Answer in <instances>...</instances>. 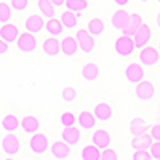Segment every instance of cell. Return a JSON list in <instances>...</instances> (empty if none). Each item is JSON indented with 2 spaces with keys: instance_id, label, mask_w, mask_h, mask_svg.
I'll return each instance as SVG.
<instances>
[{
  "instance_id": "6da1fadb",
  "label": "cell",
  "mask_w": 160,
  "mask_h": 160,
  "mask_svg": "<svg viewBox=\"0 0 160 160\" xmlns=\"http://www.w3.org/2000/svg\"><path fill=\"white\" fill-rule=\"evenodd\" d=\"M114 48H115V53L118 56H122V58H127L130 56L133 51H135L136 45H135V40H133L131 35H120L118 38H115V43H114Z\"/></svg>"
},
{
  "instance_id": "7a4b0ae2",
  "label": "cell",
  "mask_w": 160,
  "mask_h": 160,
  "mask_svg": "<svg viewBox=\"0 0 160 160\" xmlns=\"http://www.w3.org/2000/svg\"><path fill=\"white\" fill-rule=\"evenodd\" d=\"M16 47L21 53H32L37 47V40H35V35L31 34V32H22L18 40H16Z\"/></svg>"
},
{
  "instance_id": "3957f363",
  "label": "cell",
  "mask_w": 160,
  "mask_h": 160,
  "mask_svg": "<svg viewBox=\"0 0 160 160\" xmlns=\"http://www.w3.org/2000/svg\"><path fill=\"white\" fill-rule=\"evenodd\" d=\"M154 93H155L154 83L149 80H141L135 88V95L139 101H151L154 98Z\"/></svg>"
},
{
  "instance_id": "277c9868",
  "label": "cell",
  "mask_w": 160,
  "mask_h": 160,
  "mask_svg": "<svg viewBox=\"0 0 160 160\" xmlns=\"http://www.w3.org/2000/svg\"><path fill=\"white\" fill-rule=\"evenodd\" d=\"M75 38H77V42H78L80 50H82L83 53L93 51V48H95V37H93L87 29H78Z\"/></svg>"
},
{
  "instance_id": "5b68a950",
  "label": "cell",
  "mask_w": 160,
  "mask_h": 160,
  "mask_svg": "<svg viewBox=\"0 0 160 160\" xmlns=\"http://www.w3.org/2000/svg\"><path fill=\"white\" fill-rule=\"evenodd\" d=\"M29 148L34 154L37 155H42L47 149H48V138L45 135H42V133H34L31 141H29Z\"/></svg>"
},
{
  "instance_id": "8992f818",
  "label": "cell",
  "mask_w": 160,
  "mask_h": 160,
  "mask_svg": "<svg viewBox=\"0 0 160 160\" xmlns=\"http://www.w3.org/2000/svg\"><path fill=\"white\" fill-rule=\"evenodd\" d=\"M160 59V51L154 47H144L139 53V61L142 66H154Z\"/></svg>"
},
{
  "instance_id": "52a82bcc",
  "label": "cell",
  "mask_w": 160,
  "mask_h": 160,
  "mask_svg": "<svg viewBox=\"0 0 160 160\" xmlns=\"http://www.w3.org/2000/svg\"><path fill=\"white\" fill-rule=\"evenodd\" d=\"M133 40H135V45L136 48H144L146 45H148V42L151 40V28L146 22H142L139 26V29L133 34Z\"/></svg>"
},
{
  "instance_id": "ba28073f",
  "label": "cell",
  "mask_w": 160,
  "mask_h": 160,
  "mask_svg": "<svg viewBox=\"0 0 160 160\" xmlns=\"http://www.w3.org/2000/svg\"><path fill=\"white\" fill-rule=\"evenodd\" d=\"M125 77L130 83H139L144 77V69L138 62H130L125 69Z\"/></svg>"
},
{
  "instance_id": "9c48e42d",
  "label": "cell",
  "mask_w": 160,
  "mask_h": 160,
  "mask_svg": "<svg viewBox=\"0 0 160 160\" xmlns=\"http://www.w3.org/2000/svg\"><path fill=\"white\" fill-rule=\"evenodd\" d=\"M21 148V142L16 135H5L2 139V149L7 155H16Z\"/></svg>"
},
{
  "instance_id": "30bf717a",
  "label": "cell",
  "mask_w": 160,
  "mask_h": 160,
  "mask_svg": "<svg viewBox=\"0 0 160 160\" xmlns=\"http://www.w3.org/2000/svg\"><path fill=\"white\" fill-rule=\"evenodd\" d=\"M128 21H130V15L123 10V8H120L117 10L114 15H112V19H111V24H112V28L120 31V32H123L127 28H128Z\"/></svg>"
},
{
  "instance_id": "8fae6325",
  "label": "cell",
  "mask_w": 160,
  "mask_h": 160,
  "mask_svg": "<svg viewBox=\"0 0 160 160\" xmlns=\"http://www.w3.org/2000/svg\"><path fill=\"white\" fill-rule=\"evenodd\" d=\"M19 35H21V32L18 29V26H15V24L7 22L0 28V37H2L7 43H15Z\"/></svg>"
},
{
  "instance_id": "7c38bea8",
  "label": "cell",
  "mask_w": 160,
  "mask_h": 160,
  "mask_svg": "<svg viewBox=\"0 0 160 160\" xmlns=\"http://www.w3.org/2000/svg\"><path fill=\"white\" fill-rule=\"evenodd\" d=\"M24 28L28 32L31 34H38L40 31H42L45 28V22H43V16L42 15H31L28 19L24 21Z\"/></svg>"
},
{
  "instance_id": "4fadbf2b",
  "label": "cell",
  "mask_w": 160,
  "mask_h": 160,
  "mask_svg": "<svg viewBox=\"0 0 160 160\" xmlns=\"http://www.w3.org/2000/svg\"><path fill=\"white\" fill-rule=\"evenodd\" d=\"M42 48H43V53L47 56L55 58V56H58L61 53V42H58L56 37H48V38L43 40Z\"/></svg>"
},
{
  "instance_id": "5bb4252c",
  "label": "cell",
  "mask_w": 160,
  "mask_h": 160,
  "mask_svg": "<svg viewBox=\"0 0 160 160\" xmlns=\"http://www.w3.org/2000/svg\"><path fill=\"white\" fill-rule=\"evenodd\" d=\"M71 154V146L64 141H56L51 144V155L56 160H64Z\"/></svg>"
},
{
  "instance_id": "9a60e30c",
  "label": "cell",
  "mask_w": 160,
  "mask_h": 160,
  "mask_svg": "<svg viewBox=\"0 0 160 160\" xmlns=\"http://www.w3.org/2000/svg\"><path fill=\"white\" fill-rule=\"evenodd\" d=\"M91 142L99 149H108L111 144V135L106 130H96L91 135Z\"/></svg>"
},
{
  "instance_id": "2e32d148",
  "label": "cell",
  "mask_w": 160,
  "mask_h": 160,
  "mask_svg": "<svg viewBox=\"0 0 160 160\" xmlns=\"http://www.w3.org/2000/svg\"><path fill=\"white\" fill-rule=\"evenodd\" d=\"M77 48H80L77 38H74V37H64L61 40V53L64 56H69V58L74 56L77 53Z\"/></svg>"
},
{
  "instance_id": "e0dca14e",
  "label": "cell",
  "mask_w": 160,
  "mask_h": 160,
  "mask_svg": "<svg viewBox=\"0 0 160 160\" xmlns=\"http://www.w3.org/2000/svg\"><path fill=\"white\" fill-rule=\"evenodd\" d=\"M154 144V139L151 136V133H144L141 136H133L131 139V148L138 151V149H151V146Z\"/></svg>"
},
{
  "instance_id": "ac0fdd59",
  "label": "cell",
  "mask_w": 160,
  "mask_h": 160,
  "mask_svg": "<svg viewBox=\"0 0 160 160\" xmlns=\"http://www.w3.org/2000/svg\"><path fill=\"white\" fill-rule=\"evenodd\" d=\"M21 128H22L24 133H28V135H34V133H37L38 128H40V122L34 115H26L21 120Z\"/></svg>"
},
{
  "instance_id": "d6986e66",
  "label": "cell",
  "mask_w": 160,
  "mask_h": 160,
  "mask_svg": "<svg viewBox=\"0 0 160 160\" xmlns=\"http://www.w3.org/2000/svg\"><path fill=\"white\" fill-rule=\"evenodd\" d=\"M96 117L93 112H88V111H83V112H80L78 117H77V122L80 125V128H83V130H90L96 125Z\"/></svg>"
},
{
  "instance_id": "ffe728a7",
  "label": "cell",
  "mask_w": 160,
  "mask_h": 160,
  "mask_svg": "<svg viewBox=\"0 0 160 160\" xmlns=\"http://www.w3.org/2000/svg\"><path fill=\"white\" fill-rule=\"evenodd\" d=\"M148 122H146L144 118H141V117H135L130 122V133L133 136H141V135H144L146 131H148Z\"/></svg>"
},
{
  "instance_id": "44dd1931",
  "label": "cell",
  "mask_w": 160,
  "mask_h": 160,
  "mask_svg": "<svg viewBox=\"0 0 160 160\" xmlns=\"http://www.w3.org/2000/svg\"><path fill=\"white\" fill-rule=\"evenodd\" d=\"M93 114H95V117L99 120V122H108V120L112 117V108L108 102H99V104H96Z\"/></svg>"
},
{
  "instance_id": "7402d4cb",
  "label": "cell",
  "mask_w": 160,
  "mask_h": 160,
  "mask_svg": "<svg viewBox=\"0 0 160 160\" xmlns=\"http://www.w3.org/2000/svg\"><path fill=\"white\" fill-rule=\"evenodd\" d=\"M82 77L83 80H87V82H93V80H96L99 77V68L96 62H87L83 68H82Z\"/></svg>"
},
{
  "instance_id": "603a6c76",
  "label": "cell",
  "mask_w": 160,
  "mask_h": 160,
  "mask_svg": "<svg viewBox=\"0 0 160 160\" xmlns=\"http://www.w3.org/2000/svg\"><path fill=\"white\" fill-rule=\"evenodd\" d=\"M19 127H21V120H19L15 114H7V115L2 118V128H3L7 133L16 131Z\"/></svg>"
},
{
  "instance_id": "cb8c5ba5",
  "label": "cell",
  "mask_w": 160,
  "mask_h": 160,
  "mask_svg": "<svg viewBox=\"0 0 160 160\" xmlns=\"http://www.w3.org/2000/svg\"><path fill=\"white\" fill-rule=\"evenodd\" d=\"M80 15H82V13H74V11L68 10V11L62 13L59 19H61V22H62V26H64L66 29H74L75 26H77V22H78Z\"/></svg>"
},
{
  "instance_id": "d4e9b609",
  "label": "cell",
  "mask_w": 160,
  "mask_h": 160,
  "mask_svg": "<svg viewBox=\"0 0 160 160\" xmlns=\"http://www.w3.org/2000/svg\"><path fill=\"white\" fill-rule=\"evenodd\" d=\"M80 157L82 160H101V149L96 148L95 144H87L80 152Z\"/></svg>"
},
{
  "instance_id": "484cf974",
  "label": "cell",
  "mask_w": 160,
  "mask_h": 160,
  "mask_svg": "<svg viewBox=\"0 0 160 160\" xmlns=\"http://www.w3.org/2000/svg\"><path fill=\"white\" fill-rule=\"evenodd\" d=\"M37 8L40 11V15L47 19L55 18V5L51 3V0H37Z\"/></svg>"
},
{
  "instance_id": "4316f807",
  "label": "cell",
  "mask_w": 160,
  "mask_h": 160,
  "mask_svg": "<svg viewBox=\"0 0 160 160\" xmlns=\"http://www.w3.org/2000/svg\"><path fill=\"white\" fill-rule=\"evenodd\" d=\"M61 136H62V141H64V142H68L69 146H75V144L80 141V130H77L75 127L64 128Z\"/></svg>"
},
{
  "instance_id": "83f0119b",
  "label": "cell",
  "mask_w": 160,
  "mask_h": 160,
  "mask_svg": "<svg viewBox=\"0 0 160 160\" xmlns=\"http://www.w3.org/2000/svg\"><path fill=\"white\" fill-rule=\"evenodd\" d=\"M45 29L47 32L50 34V37H58L62 34V29H64V26L61 22V19H55V18H51L45 22Z\"/></svg>"
},
{
  "instance_id": "f1b7e54d",
  "label": "cell",
  "mask_w": 160,
  "mask_h": 160,
  "mask_svg": "<svg viewBox=\"0 0 160 160\" xmlns=\"http://www.w3.org/2000/svg\"><path fill=\"white\" fill-rule=\"evenodd\" d=\"M141 24H142V18H141V15H138V13H131V15H130V21H128V28L123 31V34L133 37V34H135V32L139 29V26H141Z\"/></svg>"
},
{
  "instance_id": "f546056e",
  "label": "cell",
  "mask_w": 160,
  "mask_h": 160,
  "mask_svg": "<svg viewBox=\"0 0 160 160\" xmlns=\"http://www.w3.org/2000/svg\"><path fill=\"white\" fill-rule=\"evenodd\" d=\"M87 31H88L93 37L101 35V34L104 32V22H102V19H99V18H93V19H90L88 24H87Z\"/></svg>"
},
{
  "instance_id": "4dcf8cb0",
  "label": "cell",
  "mask_w": 160,
  "mask_h": 160,
  "mask_svg": "<svg viewBox=\"0 0 160 160\" xmlns=\"http://www.w3.org/2000/svg\"><path fill=\"white\" fill-rule=\"evenodd\" d=\"M64 7L74 13H83L88 8V0H66Z\"/></svg>"
},
{
  "instance_id": "1f68e13d",
  "label": "cell",
  "mask_w": 160,
  "mask_h": 160,
  "mask_svg": "<svg viewBox=\"0 0 160 160\" xmlns=\"http://www.w3.org/2000/svg\"><path fill=\"white\" fill-rule=\"evenodd\" d=\"M11 5L5 3V2H0V22L7 24L11 19Z\"/></svg>"
},
{
  "instance_id": "d6a6232c",
  "label": "cell",
  "mask_w": 160,
  "mask_h": 160,
  "mask_svg": "<svg viewBox=\"0 0 160 160\" xmlns=\"http://www.w3.org/2000/svg\"><path fill=\"white\" fill-rule=\"evenodd\" d=\"M59 122H61V125H62L64 128H71V127L75 125L77 118H75V115H74L72 112H64V114H61V117H59Z\"/></svg>"
},
{
  "instance_id": "836d02e7",
  "label": "cell",
  "mask_w": 160,
  "mask_h": 160,
  "mask_svg": "<svg viewBox=\"0 0 160 160\" xmlns=\"http://www.w3.org/2000/svg\"><path fill=\"white\" fill-rule=\"evenodd\" d=\"M131 160H154V158H152L149 149H138V151L133 152Z\"/></svg>"
},
{
  "instance_id": "e575fe53",
  "label": "cell",
  "mask_w": 160,
  "mask_h": 160,
  "mask_svg": "<svg viewBox=\"0 0 160 160\" xmlns=\"http://www.w3.org/2000/svg\"><path fill=\"white\" fill-rule=\"evenodd\" d=\"M61 96H62L64 101L71 102V101H74L75 96H77V90H75L74 87H66V88L61 91Z\"/></svg>"
},
{
  "instance_id": "d590c367",
  "label": "cell",
  "mask_w": 160,
  "mask_h": 160,
  "mask_svg": "<svg viewBox=\"0 0 160 160\" xmlns=\"http://www.w3.org/2000/svg\"><path fill=\"white\" fill-rule=\"evenodd\" d=\"M10 5L15 11H24L26 8H29V0H11Z\"/></svg>"
},
{
  "instance_id": "8d00e7d4",
  "label": "cell",
  "mask_w": 160,
  "mask_h": 160,
  "mask_svg": "<svg viewBox=\"0 0 160 160\" xmlns=\"http://www.w3.org/2000/svg\"><path fill=\"white\" fill-rule=\"evenodd\" d=\"M101 160H118V157H117V152L115 151H112V149H104L102 152H101Z\"/></svg>"
},
{
  "instance_id": "74e56055",
  "label": "cell",
  "mask_w": 160,
  "mask_h": 160,
  "mask_svg": "<svg viewBox=\"0 0 160 160\" xmlns=\"http://www.w3.org/2000/svg\"><path fill=\"white\" fill-rule=\"evenodd\" d=\"M151 155L154 160H160V141H155L152 146H151V149H149Z\"/></svg>"
},
{
  "instance_id": "f35d334b",
  "label": "cell",
  "mask_w": 160,
  "mask_h": 160,
  "mask_svg": "<svg viewBox=\"0 0 160 160\" xmlns=\"http://www.w3.org/2000/svg\"><path fill=\"white\" fill-rule=\"evenodd\" d=\"M149 133L154 141H160V125H152L149 128Z\"/></svg>"
},
{
  "instance_id": "ab89813d",
  "label": "cell",
  "mask_w": 160,
  "mask_h": 160,
  "mask_svg": "<svg viewBox=\"0 0 160 160\" xmlns=\"http://www.w3.org/2000/svg\"><path fill=\"white\" fill-rule=\"evenodd\" d=\"M8 45H10V43H7L5 40L0 37V55H5V53L8 51Z\"/></svg>"
},
{
  "instance_id": "60d3db41",
  "label": "cell",
  "mask_w": 160,
  "mask_h": 160,
  "mask_svg": "<svg viewBox=\"0 0 160 160\" xmlns=\"http://www.w3.org/2000/svg\"><path fill=\"white\" fill-rule=\"evenodd\" d=\"M114 3H115L117 7H127V5L130 3V0H114Z\"/></svg>"
},
{
  "instance_id": "b9f144b4",
  "label": "cell",
  "mask_w": 160,
  "mask_h": 160,
  "mask_svg": "<svg viewBox=\"0 0 160 160\" xmlns=\"http://www.w3.org/2000/svg\"><path fill=\"white\" fill-rule=\"evenodd\" d=\"M51 3L55 7H62V5H66V0H51Z\"/></svg>"
},
{
  "instance_id": "7bdbcfd3",
  "label": "cell",
  "mask_w": 160,
  "mask_h": 160,
  "mask_svg": "<svg viewBox=\"0 0 160 160\" xmlns=\"http://www.w3.org/2000/svg\"><path fill=\"white\" fill-rule=\"evenodd\" d=\"M155 21H157V26H158V29H160V11H158V15H157V19H155Z\"/></svg>"
},
{
  "instance_id": "ee69618b",
  "label": "cell",
  "mask_w": 160,
  "mask_h": 160,
  "mask_svg": "<svg viewBox=\"0 0 160 160\" xmlns=\"http://www.w3.org/2000/svg\"><path fill=\"white\" fill-rule=\"evenodd\" d=\"M138 2H141V3H146V2H149V0H138Z\"/></svg>"
},
{
  "instance_id": "f6af8a7d",
  "label": "cell",
  "mask_w": 160,
  "mask_h": 160,
  "mask_svg": "<svg viewBox=\"0 0 160 160\" xmlns=\"http://www.w3.org/2000/svg\"><path fill=\"white\" fill-rule=\"evenodd\" d=\"M158 51H160V45H158Z\"/></svg>"
},
{
  "instance_id": "bcb514c9",
  "label": "cell",
  "mask_w": 160,
  "mask_h": 160,
  "mask_svg": "<svg viewBox=\"0 0 160 160\" xmlns=\"http://www.w3.org/2000/svg\"><path fill=\"white\" fill-rule=\"evenodd\" d=\"M157 2H158V3H160V0H157Z\"/></svg>"
},
{
  "instance_id": "7dc6e473",
  "label": "cell",
  "mask_w": 160,
  "mask_h": 160,
  "mask_svg": "<svg viewBox=\"0 0 160 160\" xmlns=\"http://www.w3.org/2000/svg\"><path fill=\"white\" fill-rule=\"evenodd\" d=\"M26 160H29V158H26Z\"/></svg>"
}]
</instances>
